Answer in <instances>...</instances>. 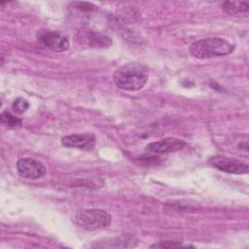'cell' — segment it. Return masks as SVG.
I'll return each mask as SVG.
<instances>
[{
    "label": "cell",
    "mask_w": 249,
    "mask_h": 249,
    "mask_svg": "<svg viewBox=\"0 0 249 249\" xmlns=\"http://www.w3.org/2000/svg\"><path fill=\"white\" fill-rule=\"evenodd\" d=\"M148 77V70L145 66L139 63L129 62L115 70L113 80L119 89L136 91L146 85Z\"/></svg>",
    "instance_id": "1"
},
{
    "label": "cell",
    "mask_w": 249,
    "mask_h": 249,
    "mask_svg": "<svg viewBox=\"0 0 249 249\" xmlns=\"http://www.w3.org/2000/svg\"><path fill=\"white\" fill-rule=\"evenodd\" d=\"M234 51V45L229 41L218 38H204L194 42L190 46V53L199 59H207L218 56H224Z\"/></svg>",
    "instance_id": "2"
},
{
    "label": "cell",
    "mask_w": 249,
    "mask_h": 249,
    "mask_svg": "<svg viewBox=\"0 0 249 249\" xmlns=\"http://www.w3.org/2000/svg\"><path fill=\"white\" fill-rule=\"evenodd\" d=\"M75 224L86 231H96L108 227L112 222V216L103 209H82L74 215Z\"/></svg>",
    "instance_id": "3"
},
{
    "label": "cell",
    "mask_w": 249,
    "mask_h": 249,
    "mask_svg": "<svg viewBox=\"0 0 249 249\" xmlns=\"http://www.w3.org/2000/svg\"><path fill=\"white\" fill-rule=\"evenodd\" d=\"M209 163L218 170L228 173L245 174L249 170L248 165L245 162L225 156H214L209 160Z\"/></svg>",
    "instance_id": "4"
},
{
    "label": "cell",
    "mask_w": 249,
    "mask_h": 249,
    "mask_svg": "<svg viewBox=\"0 0 249 249\" xmlns=\"http://www.w3.org/2000/svg\"><path fill=\"white\" fill-rule=\"evenodd\" d=\"M17 170L21 177L29 180H37L46 174L44 164L31 158L19 159L17 162Z\"/></svg>",
    "instance_id": "5"
},
{
    "label": "cell",
    "mask_w": 249,
    "mask_h": 249,
    "mask_svg": "<svg viewBox=\"0 0 249 249\" xmlns=\"http://www.w3.org/2000/svg\"><path fill=\"white\" fill-rule=\"evenodd\" d=\"M187 146V143L179 138L166 137L147 145L146 151L156 154H167L180 151Z\"/></svg>",
    "instance_id": "6"
},
{
    "label": "cell",
    "mask_w": 249,
    "mask_h": 249,
    "mask_svg": "<svg viewBox=\"0 0 249 249\" xmlns=\"http://www.w3.org/2000/svg\"><path fill=\"white\" fill-rule=\"evenodd\" d=\"M61 144L66 148L91 151L95 146V136L91 133L65 135L61 138Z\"/></svg>",
    "instance_id": "7"
},
{
    "label": "cell",
    "mask_w": 249,
    "mask_h": 249,
    "mask_svg": "<svg viewBox=\"0 0 249 249\" xmlns=\"http://www.w3.org/2000/svg\"><path fill=\"white\" fill-rule=\"evenodd\" d=\"M39 41L46 48L54 52H63L69 48L68 39L57 31H45L39 36Z\"/></svg>",
    "instance_id": "8"
},
{
    "label": "cell",
    "mask_w": 249,
    "mask_h": 249,
    "mask_svg": "<svg viewBox=\"0 0 249 249\" xmlns=\"http://www.w3.org/2000/svg\"><path fill=\"white\" fill-rule=\"evenodd\" d=\"M78 40L81 44L90 48H107L112 44V41L108 36L92 29L80 31Z\"/></svg>",
    "instance_id": "9"
},
{
    "label": "cell",
    "mask_w": 249,
    "mask_h": 249,
    "mask_svg": "<svg viewBox=\"0 0 249 249\" xmlns=\"http://www.w3.org/2000/svg\"><path fill=\"white\" fill-rule=\"evenodd\" d=\"M223 11L231 16H247L249 3L247 1H226L222 5Z\"/></svg>",
    "instance_id": "10"
},
{
    "label": "cell",
    "mask_w": 249,
    "mask_h": 249,
    "mask_svg": "<svg viewBox=\"0 0 249 249\" xmlns=\"http://www.w3.org/2000/svg\"><path fill=\"white\" fill-rule=\"evenodd\" d=\"M1 124L9 129H14L21 126V120L9 112H2L0 115Z\"/></svg>",
    "instance_id": "11"
},
{
    "label": "cell",
    "mask_w": 249,
    "mask_h": 249,
    "mask_svg": "<svg viewBox=\"0 0 249 249\" xmlns=\"http://www.w3.org/2000/svg\"><path fill=\"white\" fill-rule=\"evenodd\" d=\"M28 108H29V102L22 97H18L15 99L14 102L12 103V110L16 114H23L24 112L27 111Z\"/></svg>",
    "instance_id": "12"
},
{
    "label": "cell",
    "mask_w": 249,
    "mask_h": 249,
    "mask_svg": "<svg viewBox=\"0 0 249 249\" xmlns=\"http://www.w3.org/2000/svg\"><path fill=\"white\" fill-rule=\"evenodd\" d=\"M151 247H166V248H172V247H193L191 245H182L179 242H174V241H165V242H160V244H155L152 245Z\"/></svg>",
    "instance_id": "13"
}]
</instances>
